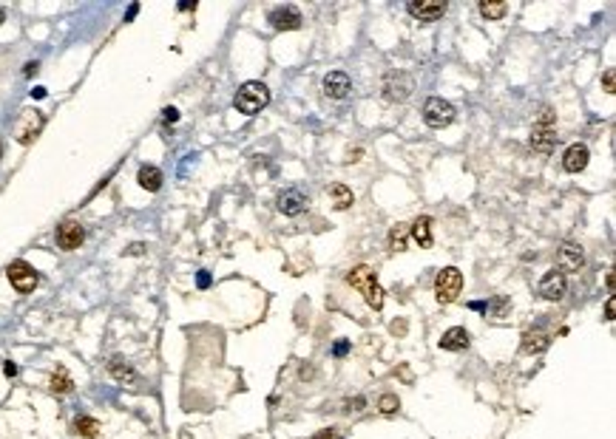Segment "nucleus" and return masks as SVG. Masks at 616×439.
<instances>
[{
  "label": "nucleus",
  "mask_w": 616,
  "mask_h": 439,
  "mask_svg": "<svg viewBox=\"0 0 616 439\" xmlns=\"http://www.w3.org/2000/svg\"><path fill=\"white\" fill-rule=\"evenodd\" d=\"M395 409H397V400H395V397H392V394H386V397H381V411H384V414H392V411H395Z\"/></svg>",
  "instance_id": "nucleus-26"
},
{
  "label": "nucleus",
  "mask_w": 616,
  "mask_h": 439,
  "mask_svg": "<svg viewBox=\"0 0 616 439\" xmlns=\"http://www.w3.org/2000/svg\"><path fill=\"white\" fill-rule=\"evenodd\" d=\"M605 91H608V93H613V69H608V71H605Z\"/></svg>",
  "instance_id": "nucleus-27"
},
{
  "label": "nucleus",
  "mask_w": 616,
  "mask_h": 439,
  "mask_svg": "<svg viewBox=\"0 0 616 439\" xmlns=\"http://www.w3.org/2000/svg\"><path fill=\"white\" fill-rule=\"evenodd\" d=\"M108 371L114 374L117 380H134V371H131L126 363H122V360H111V363H108Z\"/></svg>",
  "instance_id": "nucleus-25"
},
{
  "label": "nucleus",
  "mask_w": 616,
  "mask_h": 439,
  "mask_svg": "<svg viewBox=\"0 0 616 439\" xmlns=\"http://www.w3.org/2000/svg\"><path fill=\"white\" fill-rule=\"evenodd\" d=\"M330 196H332V201H335L338 210H347V207H352V201H355V199H352V190H350L347 184H332V187H330Z\"/></svg>",
  "instance_id": "nucleus-19"
},
{
  "label": "nucleus",
  "mask_w": 616,
  "mask_h": 439,
  "mask_svg": "<svg viewBox=\"0 0 616 439\" xmlns=\"http://www.w3.org/2000/svg\"><path fill=\"white\" fill-rule=\"evenodd\" d=\"M384 97L389 102H404L412 97V80L407 74H389L384 85Z\"/></svg>",
  "instance_id": "nucleus-7"
},
{
  "label": "nucleus",
  "mask_w": 616,
  "mask_h": 439,
  "mask_svg": "<svg viewBox=\"0 0 616 439\" xmlns=\"http://www.w3.org/2000/svg\"><path fill=\"white\" fill-rule=\"evenodd\" d=\"M477 9H480V15H483V17H488V20H497V17H503V15H506V9H508V6H506V3H486V0H483V3H480Z\"/></svg>",
  "instance_id": "nucleus-24"
},
{
  "label": "nucleus",
  "mask_w": 616,
  "mask_h": 439,
  "mask_svg": "<svg viewBox=\"0 0 616 439\" xmlns=\"http://www.w3.org/2000/svg\"><path fill=\"white\" fill-rule=\"evenodd\" d=\"M605 321H613V298H608L605 303Z\"/></svg>",
  "instance_id": "nucleus-28"
},
{
  "label": "nucleus",
  "mask_w": 616,
  "mask_h": 439,
  "mask_svg": "<svg viewBox=\"0 0 616 439\" xmlns=\"http://www.w3.org/2000/svg\"><path fill=\"white\" fill-rule=\"evenodd\" d=\"M9 280H12V287L17 292H32L37 287V272H35V267H28L26 261H15L9 267Z\"/></svg>",
  "instance_id": "nucleus-6"
},
{
  "label": "nucleus",
  "mask_w": 616,
  "mask_h": 439,
  "mask_svg": "<svg viewBox=\"0 0 616 439\" xmlns=\"http://www.w3.org/2000/svg\"><path fill=\"white\" fill-rule=\"evenodd\" d=\"M565 289H568V278L560 269H548L540 280V298H545V301H560L565 295Z\"/></svg>",
  "instance_id": "nucleus-5"
},
{
  "label": "nucleus",
  "mask_w": 616,
  "mask_h": 439,
  "mask_svg": "<svg viewBox=\"0 0 616 439\" xmlns=\"http://www.w3.org/2000/svg\"><path fill=\"white\" fill-rule=\"evenodd\" d=\"M74 428H77V433H80L83 439H94V436L100 433V425H97L94 420H91V417H77Z\"/></svg>",
  "instance_id": "nucleus-22"
},
{
  "label": "nucleus",
  "mask_w": 616,
  "mask_h": 439,
  "mask_svg": "<svg viewBox=\"0 0 616 439\" xmlns=\"http://www.w3.org/2000/svg\"><path fill=\"white\" fill-rule=\"evenodd\" d=\"M71 386H74V383H71L69 374H66L63 368H57L54 377H51V391H54V394H66V391H71Z\"/></svg>",
  "instance_id": "nucleus-23"
},
{
  "label": "nucleus",
  "mask_w": 616,
  "mask_h": 439,
  "mask_svg": "<svg viewBox=\"0 0 616 439\" xmlns=\"http://www.w3.org/2000/svg\"><path fill=\"white\" fill-rule=\"evenodd\" d=\"M3 20H6V12H3V9H0V23H3Z\"/></svg>",
  "instance_id": "nucleus-33"
},
{
  "label": "nucleus",
  "mask_w": 616,
  "mask_h": 439,
  "mask_svg": "<svg viewBox=\"0 0 616 439\" xmlns=\"http://www.w3.org/2000/svg\"><path fill=\"white\" fill-rule=\"evenodd\" d=\"M279 210H282L284 215H301V213L307 210L304 193H301V190H287V193H282V196H279Z\"/></svg>",
  "instance_id": "nucleus-14"
},
{
  "label": "nucleus",
  "mask_w": 616,
  "mask_h": 439,
  "mask_svg": "<svg viewBox=\"0 0 616 439\" xmlns=\"http://www.w3.org/2000/svg\"><path fill=\"white\" fill-rule=\"evenodd\" d=\"M409 233H412V238H415L420 247H429V244H432V218H429V215H418L415 222H412V227H409Z\"/></svg>",
  "instance_id": "nucleus-18"
},
{
  "label": "nucleus",
  "mask_w": 616,
  "mask_h": 439,
  "mask_svg": "<svg viewBox=\"0 0 616 439\" xmlns=\"http://www.w3.org/2000/svg\"><path fill=\"white\" fill-rule=\"evenodd\" d=\"M347 349H350V346H347V343H338V346H335V355H344Z\"/></svg>",
  "instance_id": "nucleus-31"
},
{
  "label": "nucleus",
  "mask_w": 616,
  "mask_h": 439,
  "mask_svg": "<svg viewBox=\"0 0 616 439\" xmlns=\"http://www.w3.org/2000/svg\"><path fill=\"white\" fill-rule=\"evenodd\" d=\"M460 292H463V272H460L457 267H446L438 272V280H435V295L440 303H452L460 298Z\"/></svg>",
  "instance_id": "nucleus-3"
},
{
  "label": "nucleus",
  "mask_w": 616,
  "mask_h": 439,
  "mask_svg": "<svg viewBox=\"0 0 616 439\" xmlns=\"http://www.w3.org/2000/svg\"><path fill=\"white\" fill-rule=\"evenodd\" d=\"M409 9V15L412 17H418V20H423V23H432V20H438V17H443L446 15V3H426V0H412V3L407 6Z\"/></svg>",
  "instance_id": "nucleus-12"
},
{
  "label": "nucleus",
  "mask_w": 616,
  "mask_h": 439,
  "mask_svg": "<svg viewBox=\"0 0 616 439\" xmlns=\"http://www.w3.org/2000/svg\"><path fill=\"white\" fill-rule=\"evenodd\" d=\"M207 284H210V275L202 272V275H199V287H207Z\"/></svg>",
  "instance_id": "nucleus-30"
},
{
  "label": "nucleus",
  "mask_w": 616,
  "mask_h": 439,
  "mask_svg": "<svg viewBox=\"0 0 616 439\" xmlns=\"http://www.w3.org/2000/svg\"><path fill=\"white\" fill-rule=\"evenodd\" d=\"M137 181L145 187L148 193H157L160 187H162V170L153 168V165H142L139 173H137Z\"/></svg>",
  "instance_id": "nucleus-17"
},
{
  "label": "nucleus",
  "mask_w": 616,
  "mask_h": 439,
  "mask_svg": "<svg viewBox=\"0 0 616 439\" xmlns=\"http://www.w3.org/2000/svg\"><path fill=\"white\" fill-rule=\"evenodd\" d=\"M85 238V230L77 222H63L57 227V247L60 249H77Z\"/></svg>",
  "instance_id": "nucleus-10"
},
{
  "label": "nucleus",
  "mask_w": 616,
  "mask_h": 439,
  "mask_svg": "<svg viewBox=\"0 0 616 439\" xmlns=\"http://www.w3.org/2000/svg\"><path fill=\"white\" fill-rule=\"evenodd\" d=\"M350 91H352V82H350L347 71H330L324 77V93L330 100H347Z\"/></svg>",
  "instance_id": "nucleus-8"
},
{
  "label": "nucleus",
  "mask_w": 616,
  "mask_h": 439,
  "mask_svg": "<svg viewBox=\"0 0 616 439\" xmlns=\"http://www.w3.org/2000/svg\"><path fill=\"white\" fill-rule=\"evenodd\" d=\"M165 119H168V122H176V119H179L176 108H165Z\"/></svg>",
  "instance_id": "nucleus-29"
},
{
  "label": "nucleus",
  "mask_w": 616,
  "mask_h": 439,
  "mask_svg": "<svg viewBox=\"0 0 616 439\" xmlns=\"http://www.w3.org/2000/svg\"><path fill=\"white\" fill-rule=\"evenodd\" d=\"M0 156H3V145H0Z\"/></svg>",
  "instance_id": "nucleus-34"
},
{
  "label": "nucleus",
  "mask_w": 616,
  "mask_h": 439,
  "mask_svg": "<svg viewBox=\"0 0 616 439\" xmlns=\"http://www.w3.org/2000/svg\"><path fill=\"white\" fill-rule=\"evenodd\" d=\"M557 134H554V128H540V125H534L531 131V147L540 150V153H551L554 145H557Z\"/></svg>",
  "instance_id": "nucleus-15"
},
{
  "label": "nucleus",
  "mask_w": 616,
  "mask_h": 439,
  "mask_svg": "<svg viewBox=\"0 0 616 439\" xmlns=\"http://www.w3.org/2000/svg\"><path fill=\"white\" fill-rule=\"evenodd\" d=\"M548 346V337L542 332H526L522 334V352H542Z\"/></svg>",
  "instance_id": "nucleus-21"
},
{
  "label": "nucleus",
  "mask_w": 616,
  "mask_h": 439,
  "mask_svg": "<svg viewBox=\"0 0 616 439\" xmlns=\"http://www.w3.org/2000/svg\"><path fill=\"white\" fill-rule=\"evenodd\" d=\"M588 159H591L588 147H585V145H571V147L565 150V156H563V168H565L568 173H579V170L588 168Z\"/></svg>",
  "instance_id": "nucleus-13"
},
{
  "label": "nucleus",
  "mask_w": 616,
  "mask_h": 439,
  "mask_svg": "<svg viewBox=\"0 0 616 439\" xmlns=\"http://www.w3.org/2000/svg\"><path fill=\"white\" fill-rule=\"evenodd\" d=\"M440 346H443V349H449V352H463V349L469 346V332H466V329H460V326H454V329L443 332V337H440Z\"/></svg>",
  "instance_id": "nucleus-16"
},
{
  "label": "nucleus",
  "mask_w": 616,
  "mask_h": 439,
  "mask_svg": "<svg viewBox=\"0 0 616 439\" xmlns=\"http://www.w3.org/2000/svg\"><path fill=\"white\" fill-rule=\"evenodd\" d=\"M304 20H301V12L298 9H293V6H282V9H273L270 12V26L275 28V31H293V28H298Z\"/></svg>",
  "instance_id": "nucleus-9"
},
{
  "label": "nucleus",
  "mask_w": 616,
  "mask_h": 439,
  "mask_svg": "<svg viewBox=\"0 0 616 439\" xmlns=\"http://www.w3.org/2000/svg\"><path fill=\"white\" fill-rule=\"evenodd\" d=\"M454 114H457L454 105L446 102L443 97H432L423 105V119H426V125H432V128H446V125H452Z\"/></svg>",
  "instance_id": "nucleus-4"
},
{
  "label": "nucleus",
  "mask_w": 616,
  "mask_h": 439,
  "mask_svg": "<svg viewBox=\"0 0 616 439\" xmlns=\"http://www.w3.org/2000/svg\"><path fill=\"white\" fill-rule=\"evenodd\" d=\"M267 102H270V91H267L264 82H256V80L244 82V85L236 91V100H233L236 111L244 114V116H256Z\"/></svg>",
  "instance_id": "nucleus-1"
},
{
  "label": "nucleus",
  "mask_w": 616,
  "mask_h": 439,
  "mask_svg": "<svg viewBox=\"0 0 616 439\" xmlns=\"http://www.w3.org/2000/svg\"><path fill=\"white\" fill-rule=\"evenodd\" d=\"M347 284L355 287V289H361V295L366 298V303L373 306L375 312L384 306V289H381V284L375 280V272L369 269V267H355V269L347 275Z\"/></svg>",
  "instance_id": "nucleus-2"
},
{
  "label": "nucleus",
  "mask_w": 616,
  "mask_h": 439,
  "mask_svg": "<svg viewBox=\"0 0 616 439\" xmlns=\"http://www.w3.org/2000/svg\"><path fill=\"white\" fill-rule=\"evenodd\" d=\"M316 439H335V436H332L330 431H324V433H321V436H316Z\"/></svg>",
  "instance_id": "nucleus-32"
},
{
  "label": "nucleus",
  "mask_w": 616,
  "mask_h": 439,
  "mask_svg": "<svg viewBox=\"0 0 616 439\" xmlns=\"http://www.w3.org/2000/svg\"><path fill=\"white\" fill-rule=\"evenodd\" d=\"M585 258H582V249L576 244H563L560 253H557V269L560 272H576L582 269Z\"/></svg>",
  "instance_id": "nucleus-11"
},
{
  "label": "nucleus",
  "mask_w": 616,
  "mask_h": 439,
  "mask_svg": "<svg viewBox=\"0 0 616 439\" xmlns=\"http://www.w3.org/2000/svg\"><path fill=\"white\" fill-rule=\"evenodd\" d=\"M407 238H409V227H407V224L392 227V230H389V249H392V253L407 249Z\"/></svg>",
  "instance_id": "nucleus-20"
}]
</instances>
